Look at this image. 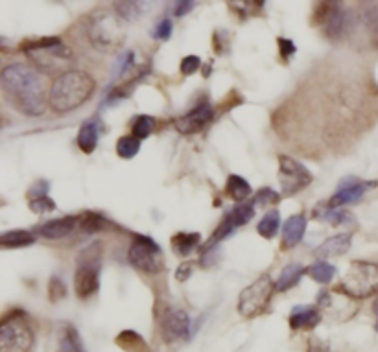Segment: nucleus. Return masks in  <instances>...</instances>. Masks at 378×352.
<instances>
[{"label":"nucleus","instance_id":"4be33fe9","mask_svg":"<svg viewBox=\"0 0 378 352\" xmlns=\"http://www.w3.org/2000/svg\"><path fill=\"white\" fill-rule=\"evenodd\" d=\"M78 146L83 153H92L98 146V129L92 122H87L80 128V133H78Z\"/></svg>","mask_w":378,"mask_h":352},{"label":"nucleus","instance_id":"412c9836","mask_svg":"<svg viewBox=\"0 0 378 352\" xmlns=\"http://www.w3.org/2000/svg\"><path fill=\"white\" fill-rule=\"evenodd\" d=\"M200 242L201 236L197 233H179L172 238V248L178 255L187 257V255H190L200 245Z\"/></svg>","mask_w":378,"mask_h":352},{"label":"nucleus","instance_id":"c85d7f7f","mask_svg":"<svg viewBox=\"0 0 378 352\" xmlns=\"http://www.w3.org/2000/svg\"><path fill=\"white\" fill-rule=\"evenodd\" d=\"M140 150V140L133 135H128V137L118 138L116 142V153H118L122 159H133Z\"/></svg>","mask_w":378,"mask_h":352},{"label":"nucleus","instance_id":"f03ea898","mask_svg":"<svg viewBox=\"0 0 378 352\" xmlns=\"http://www.w3.org/2000/svg\"><path fill=\"white\" fill-rule=\"evenodd\" d=\"M96 91V83L87 72L68 71L54 80L48 102L56 113H71L82 107Z\"/></svg>","mask_w":378,"mask_h":352},{"label":"nucleus","instance_id":"c756f323","mask_svg":"<svg viewBox=\"0 0 378 352\" xmlns=\"http://www.w3.org/2000/svg\"><path fill=\"white\" fill-rule=\"evenodd\" d=\"M107 219L104 216L96 214V212H87L80 218V227L85 233H96V231H102V229L106 227Z\"/></svg>","mask_w":378,"mask_h":352},{"label":"nucleus","instance_id":"f704fd0d","mask_svg":"<svg viewBox=\"0 0 378 352\" xmlns=\"http://www.w3.org/2000/svg\"><path fill=\"white\" fill-rule=\"evenodd\" d=\"M200 67H201V59L197 56L183 57L181 74L183 76H190V74H194V72H196Z\"/></svg>","mask_w":378,"mask_h":352},{"label":"nucleus","instance_id":"a211bd4d","mask_svg":"<svg viewBox=\"0 0 378 352\" xmlns=\"http://www.w3.org/2000/svg\"><path fill=\"white\" fill-rule=\"evenodd\" d=\"M321 321V314L316 306H297L290 315V327L295 330L314 329Z\"/></svg>","mask_w":378,"mask_h":352},{"label":"nucleus","instance_id":"37998d69","mask_svg":"<svg viewBox=\"0 0 378 352\" xmlns=\"http://www.w3.org/2000/svg\"><path fill=\"white\" fill-rule=\"evenodd\" d=\"M377 330H378V323H377Z\"/></svg>","mask_w":378,"mask_h":352},{"label":"nucleus","instance_id":"79ce46f5","mask_svg":"<svg viewBox=\"0 0 378 352\" xmlns=\"http://www.w3.org/2000/svg\"><path fill=\"white\" fill-rule=\"evenodd\" d=\"M374 312H378V299L374 301Z\"/></svg>","mask_w":378,"mask_h":352},{"label":"nucleus","instance_id":"7c9ffc66","mask_svg":"<svg viewBox=\"0 0 378 352\" xmlns=\"http://www.w3.org/2000/svg\"><path fill=\"white\" fill-rule=\"evenodd\" d=\"M154 128L155 120L152 116H148V114H140L133 122V129L131 131H133V137H137L140 140V138H146L148 135H152Z\"/></svg>","mask_w":378,"mask_h":352},{"label":"nucleus","instance_id":"20e7f679","mask_svg":"<svg viewBox=\"0 0 378 352\" xmlns=\"http://www.w3.org/2000/svg\"><path fill=\"white\" fill-rule=\"evenodd\" d=\"M100 243H92L80 257L74 275V290L80 299L91 297L100 284Z\"/></svg>","mask_w":378,"mask_h":352},{"label":"nucleus","instance_id":"f8f14e48","mask_svg":"<svg viewBox=\"0 0 378 352\" xmlns=\"http://www.w3.org/2000/svg\"><path fill=\"white\" fill-rule=\"evenodd\" d=\"M161 329H163V336L168 343L179 341L188 336L190 319H188L187 312H183V310H168L163 317V323H161Z\"/></svg>","mask_w":378,"mask_h":352},{"label":"nucleus","instance_id":"e433bc0d","mask_svg":"<svg viewBox=\"0 0 378 352\" xmlns=\"http://www.w3.org/2000/svg\"><path fill=\"white\" fill-rule=\"evenodd\" d=\"M170 35H172V23H170L168 19H163L157 24V26H155L154 37L159 39V41H166Z\"/></svg>","mask_w":378,"mask_h":352},{"label":"nucleus","instance_id":"f257e3e1","mask_svg":"<svg viewBox=\"0 0 378 352\" xmlns=\"http://www.w3.org/2000/svg\"><path fill=\"white\" fill-rule=\"evenodd\" d=\"M0 85L6 100L26 116H39L47 109L43 81L34 67L13 63L0 74Z\"/></svg>","mask_w":378,"mask_h":352},{"label":"nucleus","instance_id":"bb28decb","mask_svg":"<svg viewBox=\"0 0 378 352\" xmlns=\"http://www.w3.org/2000/svg\"><path fill=\"white\" fill-rule=\"evenodd\" d=\"M279 225H281V214H279L277 210H272L268 214L264 216L260 219V224L257 225V231L262 238H273L279 231Z\"/></svg>","mask_w":378,"mask_h":352},{"label":"nucleus","instance_id":"6e6552de","mask_svg":"<svg viewBox=\"0 0 378 352\" xmlns=\"http://www.w3.org/2000/svg\"><path fill=\"white\" fill-rule=\"evenodd\" d=\"M128 258H130L131 266L144 273H159L163 269L161 249L148 236H135Z\"/></svg>","mask_w":378,"mask_h":352},{"label":"nucleus","instance_id":"7ed1b4c3","mask_svg":"<svg viewBox=\"0 0 378 352\" xmlns=\"http://www.w3.org/2000/svg\"><path fill=\"white\" fill-rule=\"evenodd\" d=\"M23 52L32 59L34 67L44 74H59L68 72L65 68L71 65L72 52L58 37H43L35 41H26ZM61 76V74H59Z\"/></svg>","mask_w":378,"mask_h":352},{"label":"nucleus","instance_id":"aec40b11","mask_svg":"<svg viewBox=\"0 0 378 352\" xmlns=\"http://www.w3.org/2000/svg\"><path fill=\"white\" fill-rule=\"evenodd\" d=\"M35 242V236L28 231H23V229H17V231H8L0 236V245L8 249L15 248H26V245H32Z\"/></svg>","mask_w":378,"mask_h":352},{"label":"nucleus","instance_id":"2eb2a0df","mask_svg":"<svg viewBox=\"0 0 378 352\" xmlns=\"http://www.w3.org/2000/svg\"><path fill=\"white\" fill-rule=\"evenodd\" d=\"M374 185H377V183L355 181L353 185L343 186V188H340V190L332 195L331 201H329V207H331V209H340L343 205L355 203V201H358L360 198L369 190V188H373Z\"/></svg>","mask_w":378,"mask_h":352},{"label":"nucleus","instance_id":"a19ab883","mask_svg":"<svg viewBox=\"0 0 378 352\" xmlns=\"http://www.w3.org/2000/svg\"><path fill=\"white\" fill-rule=\"evenodd\" d=\"M308 352H331V351H329V347H327L325 343L314 339V341L310 343V347H308Z\"/></svg>","mask_w":378,"mask_h":352},{"label":"nucleus","instance_id":"473e14b6","mask_svg":"<svg viewBox=\"0 0 378 352\" xmlns=\"http://www.w3.org/2000/svg\"><path fill=\"white\" fill-rule=\"evenodd\" d=\"M116 6V11L122 19L126 20H133L139 17L140 13V4L139 2H118Z\"/></svg>","mask_w":378,"mask_h":352},{"label":"nucleus","instance_id":"9b49d317","mask_svg":"<svg viewBox=\"0 0 378 352\" xmlns=\"http://www.w3.org/2000/svg\"><path fill=\"white\" fill-rule=\"evenodd\" d=\"M321 8H323L321 28L327 39L340 41L345 34H349V13L343 11V6L329 2V4H321Z\"/></svg>","mask_w":378,"mask_h":352},{"label":"nucleus","instance_id":"ddd939ff","mask_svg":"<svg viewBox=\"0 0 378 352\" xmlns=\"http://www.w3.org/2000/svg\"><path fill=\"white\" fill-rule=\"evenodd\" d=\"M212 116H214L212 107L207 104V102H203V104L196 105L190 113L185 114L183 119H179L178 122H176V129L183 135L197 133V131H201L205 126L211 124Z\"/></svg>","mask_w":378,"mask_h":352},{"label":"nucleus","instance_id":"58836bf2","mask_svg":"<svg viewBox=\"0 0 378 352\" xmlns=\"http://www.w3.org/2000/svg\"><path fill=\"white\" fill-rule=\"evenodd\" d=\"M192 8H194L192 2H178L176 8H173V15H176V17H183V15H187Z\"/></svg>","mask_w":378,"mask_h":352},{"label":"nucleus","instance_id":"4c0bfd02","mask_svg":"<svg viewBox=\"0 0 378 352\" xmlns=\"http://www.w3.org/2000/svg\"><path fill=\"white\" fill-rule=\"evenodd\" d=\"M279 50H281V56H283L284 59H288V57L295 52V44H293L292 41H288V39H279Z\"/></svg>","mask_w":378,"mask_h":352},{"label":"nucleus","instance_id":"5701e85b","mask_svg":"<svg viewBox=\"0 0 378 352\" xmlns=\"http://www.w3.org/2000/svg\"><path fill=\"white\" fill-rule=\"evenodd\" d=\"M225 190L235 201H244L245 198L251 195V186H249V183L245 181L244 177L240 176H229Z\"/></svg>","mask_w":378,"mask_h":352},{"label":"nucleus","instance_id":"393cba45","mask_svg":"<svg viewBox=\"0 0 378 352\" xmlns=\"http://www.w3.org/2000/svg\"><path fill=\"white\" fill-rule=\"evenodd\" d=\"M59 352H85L76 329H72V327L63 329L61 338H59Z\"/></svg>","mask_w":378,"mask_h":352},{"label":"nucleus","instance_id":"dca6fc26","mask_svg":"<svg viewBox=\"0 0 378 352\" xmlns=\"http://www.w3.org/2000/svg\"><path fill=\"white\" fill-rule=\"evenodd\" d=\"M307 218L305 214H295L290 219H286V224L283 227V238H281V248L284 251L288 249H293L297 243L301 242L303 236H305V231H307Z\"/></svg>","mask_w":378,"mask_h":352},{"label":"nucleus","instance_id":"0eeeda50","mask_svg":"<svg viewBox=\"0 0 378 352\" xmlns=\"http://www.w3.org/2000/svg\"><path fill=\"white\" fill-rule=\"evenodd\" d=\"M34 345V332L23 319L15 317L2 321L0 327V352H28Z\"/></svg>","mask_w":378,"mask_h":352},{"label":"nucleus","instance_id":"cd10ccee","mask_svg":"<svg viewBox=\"0 0 378 352\" xmlns=\"http://www.w3.org/2000/svg\"><path fill=\"white\" fill-rule=\"evenodd\" d=\"M307 273L316 282L327 284V282H331L332 279H334L336 267L331 266V264H327L325 260H319V262H316V264H312V266L307 269Z\"/></svg>","mask_w":378,"mask_h":352},{"label":"nucleus","instance_id":"f3484780","mask_svg":"<svg viewBox=\"0 0 378 352\" xmlns=\"http://www.w3.org/2000/svg\"><path fill=\"white\" fill-rule=\"evenodd\" d=\"M350 242H353V236L349 233H341V234H334L331 238H327L325 242L321 243L317 248L316 255L321 258H334V257H341L345 253L350 249Z\"/></svg>","mask_w":378,"mask_h":352},{"label":"nucleus","instance_id":"1a4fd4ad","mask_svg":"<svg viewBox=\"0 0 378 352\" xmlns=\"http://www.w3.org/2000/svg\"><path fill=\"white\" fill-rule=\"evenodd\" d=\"M89 37L91 43L94 44L98 50L109 52L115 50L124 41V30L120 28L118 20L111 15H104L98 19L92 20L91 28H89Z\"/></svg>","mask_w":378,"mask_h":352},{"label":"nucleus","instance_id":"4468645a","mask_svg":"<svg viewBox=\"0 0 378 352\" xmlns=\"http://www.w3.org/2000/svg\"><path fill=\"white\" fill-rule=\"evenodd\" d=\"M80 225V218L76 216H65V218L52 219V221H47L39 227V234L47 240H59L67 238L68 234H72L76 231V227Z\"/></svg>","mask_w":378,"mask_h":352},{"label":"nucleus","instance_id":"ea45409f","mask_svg":"<svg viewBox=\"0 0 378 352\" xmlns=\"http://www.w3.org/2000/svg\"><path fill=\"white\" fill-rule=\"evenodd\" d=\"M192 273V264L190 262H185V264H181V267H179L178 272H176V277H178L179 281H187L188 277H190Z\"/></svg>","mask_w":378,"mask_h":352},{"label":"nucleus","instance_id":"72a5a7b5","mask_svg":"<svg viewBox=\"0 0 378 352\" xmlns=\"http://www.w3.org/2000/svg\"><path fill=\"white\" fill-rule=\"evenodd\" d=\"M65 293H67L65 282H63L61 279H58V277H52L50 282H48V297H50V301H52V303H58L59 299L65 297Z\"/></svg>","mask_w":378,"mask_h":352},{"label":"nucleus","instance_id":"b1692460","mask_svg":"<svg viewBox=\"0 0 378 352\" xmlns=\"http://www.w3.org/2000/svg\"><path fill=\"white\" fill-rule=\"evenodd\" d=\"M255 216V209L251 203H240L236 205L235 209L231 210V214H227V221H229L231 225H233V229L235 227H242V225H245L249 221V219Z\"/></svg>","mask_w":378,"mask_h":352},{"label":"nucleus","instance_id":"6ab92c4d","mask_svg":"<svg viewBox=\"0 0 378 352\" xmlns=\"http://www.w3.org/2000/svg\"><path fill=\"white\" fill-rule=\"evenodd\" d=\"M305 272H307V269H305L301 264H297V262L288 264L283 272H281V275H279V281H277V284H275V290L286 291V290H290V288H293L297 282L301 281V277L305 275Z\"/></svg>","mask_w":378,"mask_h":352},{"label":"nucleus","instance_id":"c9c22d12","mask_svg":"<svg viewBox=\"0 0 378 352\" xmlns=\"http://www.w3.org/2000/svg\"><path fill=\"white\" fill-rule=\"evenodd\" d=\"M279 198H281V195H279L275 190H272V188H262V190L257 194V198H255V205L277 203Z\"/></svg>","mask_w":378,"mask_h":352},{"label":"nucleus","instance_id":"423d86ee","mask_svg":"<svg viewBox=\"0 0 378 352\" xmlns=\"http://www.w3.org/2000/svg\"><path fill=\"white\" fill-rule=\"evenodd\" d=\"M273 291H275V284L268 275L259 277L251 286H248L238 299V312L244 317L251 319L257 315L264 314L268 308L269 301H272Z\"/></svg>","mask_w":378,"mask_h":352},{"label":"nucleus","instance_id":"2f4dec72","mask_svg":"<svg viewBox=\"0 0 378 352\" xmlns=\"http://www.w3.org/2000/svg\"><path fill=\"white\" fill-rule=\"evenodd\" d=\"M30 209L34 210L35 214H47V212L56 210V203H54L47 194L32 195V200H30Z\"/></svg>","mask_w":378,"mask_h":352},{"label":"nucleus","instance_id":"9d476101","mask_svg":"<svg viewBox=\"0 0 378 352\" xmlns=\"http://www.w3.org/2000/svg\"><path fill=\"white\" fill-rule=\"evenodd\" d=\"M279 181L284 195H293L307 188L312 183V174L295 159L281 155L279 157Z\"/></svg>","mask_w":378,"mask_h":352},{"label":"nucleus","instance_id":"a878e982","mask_svg":"<svg viewBox=\"0 0 378 352\" xmlns=\"http://www.w3.org/2000/svg\"><path fill=\"white\" fill-rule=\"evenodd\" d=\"M116 345H120L128 352H146V343L133 330H124V332L120 334L118 338H116Z\"/></svg>","mask_w":378,"mask_h":352},{"label":"nucleus","instance_id":"39448f33","mask_svg":"<svg viewBox=\"0 0 378 352\" xmlns=\"http://www.w3.org/2000/svg\"><path fill=\"white\" fill-rule=\"evenodd\" d=\"M341 290L353 297H367L378 291V264L355 262L341 282Z\"/></svg>","mask_w":378,"mask_h":352}]
</instances>
